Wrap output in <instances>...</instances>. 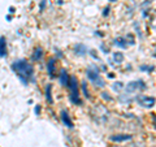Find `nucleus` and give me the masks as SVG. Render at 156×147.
Listing matches in <instances>:
<instances>
[{"mask_svg":"<svg viewBox=\"0 0 156 147\" xmlns=\"http://www.w3.org/2000/svg\"><path fill=\"white\" fill-rule=\"evenodd\" d=\"M42 56H43V50H42L40 47H36L35 50H34V53H33V60L34 61L40 60Z\"/></svg>","mask_w":156,"mask_h":147,"instance_id":"obj_11","label":"nucleus"},{"mask_svg":"<svg viewBox=\"0 0 156 147\" xmlns=\"http://www.w3.org/2000/svg\"><path fill=\"white\" fill-rule=\"evenodd\" d=\"M133 137L130 134H116V135L111 137V141L113 142H125V141H130Z\"/></svg>","mask_w":156,"mask_h":147,"instance_id":"obj_5","label":"nucleus"},{"mask_svg":"<svg viewBox=\"0 0 156 147\" xmlns=\"http://www.w3.org/2000/svg\"><path fill=\"white\" fill-rule=\"evenodd\" d=\"M61 120H62V122H64L65 126H68V128H73V121L70 120L69 113H68L66 111H62L61 112Z\"/></svg>","mask_w":156,"mask_h":147,"instance_id":"obj_7","label":"nucleus"},{"mask_svg":"<svg viewBox=\"0 0 156 147\" xmlns=\"http://www.w3.org/2000/svg\"><path fill=\"white\" fill-rule=\"evenodd\" d=\"M51 90H52V86H51V85H48V86L46 87V99H47V102H48L49 104H52V103H53V99H52V92H51Z\"/></svg>","mask_w":156,"mask_h":147,"instance_id":"obj_12","label":"nucleus"},{"mask_svg":"<svg viewBox=\"0 0 156 147\" xmlns=\"http://www.w3.org/2000/svg\"><path fill=\"white\" fill-rule=\"evenodd\" d=\"M47 72H48L49 77H53L55 74V59H49L47 63Z\"/></svg>","mask_w":156,"mask_h":147,"instance_id":"obj_10","label":"nucleus"},{"mask_svg":"<svg viewBox=\"0 0 156 147\" xmlns=\"http://www.w3.org/2000/svg\"><path fill=\"white\" fill-rule=\"evenodd\" d=\"M75 51H77V52H75V53H79V55H85V53L87 52V50H86V47H85V46H82V44H78V46H75Z\"/></svg>","mask_w":156,"mask_h":147,"instance_id":"obj_14","label":"nucleus"},{"mask_svg":"<svg viewBox=\"0 0 156 147\" xmlns=\"http://www.w3.org/2000/svg\"><path fill=\"white\" fill-rule=\"evenodd\" d=\"M137 100H138V103H139V105H142V107H144V108H151L155 105V98L140 95V96L137 98Z\"/></svg>","mask_w":156,"mask_h":147,"instance_id":"obj_4","label":"nucleus"},{"mask_svg":"<svg viewBox=\"0 0 156 147\" xmlns=\"http://www.w3.org/2000/svg\"><path fill=\"white\" fill-rule=\"evenodd\" d=\"M70 89V100H72L74 104H81V99H79V94H78V82L75 77L69 78V83H68Z\"/></svg>","mask_w":156,"mask_h":147,"instance_id":"obj_2","label":"nucleus"},{"mask_svg":"<svg viewBox=\"0 0 156 147\" xmlns=\"http://www.w3.org/2000/svg\"><path fill=\"white\" fill-rule=\"evenodd\" d=\"M113 60H114V63H117V64L122 63V61H124V55H122L121 52H114L113 53Z\"/></svg>","mask_w":156,"mask_h":147,"instance_id":"obj_13","label":"nucleus"},{"mask_svg":"<svg viewBox=\"0 0 156 147\" xmlns=\"http://www.w3.org/2000/svg\"><path fill=\"white\" fill-rule=\"evenodd\" d=\"M59 81H60V83H61L62 86H68V83H69V76H68V73H66L65 69H61V72H60Z\"/></svg>","mask_w":156,"mask_h":147,"instance_id":"obj_6","label":"nucleus"},{"mask_svg":"<svg viewBox=\"0 0 156 147\" xmlns=\"http://www.w3.org/2000/svg\"><path fill=\"white\" fill-rule=\"evenodd\" d=\"M87 77L88 79H90L91 82H94V83L96 85V86L99 87H104V81L100 78V74H99V72L96 70V69L91 68V69H87Z\"/></svg>","mask_w":156,"mask_h":147,"instance_id":"obj_3","label":"nucleus"},{"mask_svg":"<svg viewBox=\"0 0 156 147\" xmlns=\"http://www.w3.org/2000/svg\"><path fill=\"white\" fill-rule=\"evenodd\" d=\"M39 112H40V107L38 105V107L35 108V113H36V115H39Z\"/></svg>","mask_w":156,"mask_h":147,"instance_id":"obj_17","label":"nucleus"},{"mask_svg":"<svg viewBox=\"0 0 156 147\" xmlns=\"http://www.w3.org/2000/svg\"><path fill=\"white\" fill-rule=\"evenodd\" d=\"M7 56V40L5 37H0V57Z\"/></svg>","mask_w":156,"mask_h":147,"instance_id":"obj_8","label":"nucleus"},{"mask_svg":"<svg viewBox=\"0 0 156 147\" xmlns=\"http://www.w3.org/2000/svg\"><path fill=\"white\" fill-rule=\"evenodd\" d=\"M12 69H13V72L17 74L18 78L22 81L23 85H27L29 81H30V79L33 78V76H34L33 65H31L30 63H27L26 60H23V59L13 61Z\"/></svg>","mask_w":156,"mask_h":147,"instance_id":"obj_1","label":"nucleus"},{"mask_svg":"<svg viewBox=\"0 0 156 147\" xmlns=\"http://www.w3.org/2000/svg\"><path fill=\"white\" fill-rule=\"evenodd\" d=\"M144 89V85H143V82H140V81H138V82H131L130 85H127V87H126V90L127 91H130V92H133L134 90H137V89Z\"/></svg>","mask_w":156,"mask_h":147,"instance_id":"obj_9","label":"nucleus"},{"mask_svg":"<svg viewBox=\"0 0 156 147\" xmlns=\"http://www.w3.org/2000/svg\"><path fill=\"white\" fill-rule=\"evenodd\" d=\"M109 1H116V0H109Z\"/></svg>","mask_w":156,"mask_h":147,"instance_id":"obj_20","label":"nucleus"},{"mask_svg":"<svg viewBox=\"0 0 156 147\" xmlns=\"http://www.w3.org/2000/svg\"><path fill=\"white\" fill-rule=\"evenodd\" d=\"M9 13H14V8H13V7L9 8Z\"/></svg>","mask_w":156,"mask_h":147,"instance_id":"obj_18","label":"nucleus"},{"mask_svg":"<svg viewBox=\"0 0 156 147\" xmlns=\"http://www.w3.org/2000/svg\"><path fill=\"white\" fill-rule=\"evenodd\" d=\"M44 7H46V0H42V3H40V11H43Z\"/></svg>","mask_w":156,"mask_h":147,"instance_id":"obj_16","label":"nucleus"},{"mask_svg":"<svg viewBox=\"0 0 156 147\" xmlns=\"http://www.w3.org/2000/svg\"><path fill=\"white\" fill-rule=\"evenodd\" d=\"M153 121H155V122H156V117H153Z\"/></svg>","mask_w":156,"mask_h":147,"instance_id":"obj_19","label":"nucleus"},{"mask_svg":"<svg viewBox=\"0 0 156 147\" xmlns=\"http://www.w3.org/2000/svg\"><path fill=\"white\" fill-rule=\"evenodd\" d=\"M82 90H83V94H85V96L88 98V92H87V86H86V83L83 82L82 83Z\"/></svg>","mask_w":156,"mask_h":147,"instance_id":"obj_15","label":"nucleus"}]
</instances>
